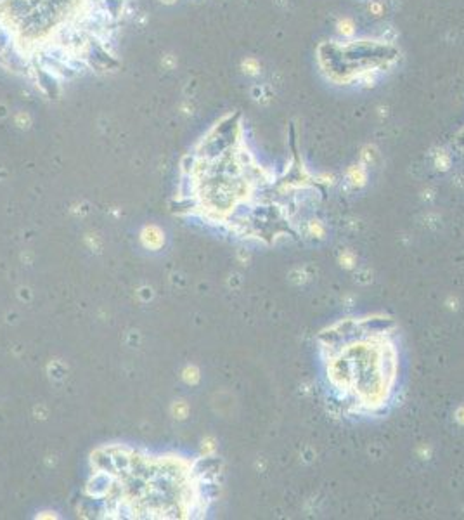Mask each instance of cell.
Instances as JSON below:
<instances>
[{
  "label": "cell",
  "instance_id": "277c9868",
  "mask_svg": "<svg viewBox=\"0 0 464 520\" xmlns=\"http://www.w3.org/2000/svg\"><path fill=\"white\" fill-rule=\"evenodd\" d=\"M369 12H372L374 16H381V12H383V4H381V2H378V0L371 2V4H369Z\"/></svg>",
  "mask_w": 464,
  "mask_h": 520
},
{
  "label": "cell",
  "instance_id": "6da1fadb",
  "mask_svg": "<svg viewBox=\"0 0 464 520\" xmlns=\"http://www.w3.org/2000/svg\"><path fill=\"white\" fill-rule=\"evenodd\" d=\"M317 344L327 382L350 411L374 415L388 406L398 378L397 331L388 318L341 319L322 329Z\"/></svg>",
  "mask_w": 464,
  "mask_h": 520
},
{
  "label": "cell",
  "instance_id": "3957f363",
  "mask_svg": "<svg viewBox=\"0 0 464 520\" xmlns=\"http://www.w3.org/2000/svg\"><path fill=\"white\" fill-rule=\"evenodd\" d=\"M243 68L248 75H256L260 70V64H258V61L253 59V57H248V59L243 61Z\"/></svg>",
  "mask_w": 464,
  "mask_h": 520
},
{
  "label": "cell",
  "instance_id": "7a4b0ae2",
  "mask_svg": "<svg viewBox=\"0 0 464 520\" xmlns=\"http://www.w3.org/2000/svg\"><path fill=\"white\" fill-rule=\"evenodd\" d=\"M338 28V33L343 35V37H350V35L355 33V25H353V21L350 18H343L338 21L336 25Z\"/></svg>",
  "mask_w": 464,
  "mask_h": 520
}]
</instances>
